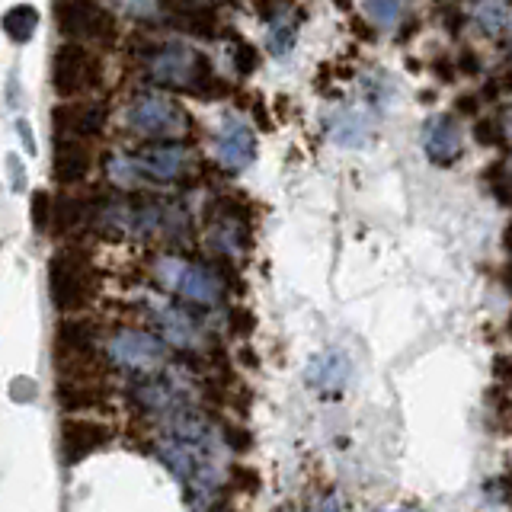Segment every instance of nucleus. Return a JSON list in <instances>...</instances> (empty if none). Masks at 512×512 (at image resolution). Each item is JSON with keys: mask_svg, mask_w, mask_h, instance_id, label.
Returning <instances> with one entry per match:
<instances>
[{"mask_svg": "<svg viewBox=\"0 0 512 512\" xmlns=\"http://www.w3.org/2000/svg\"><path fill=\"white\" fill-rule=\"evenodd\" d=\"M157 455L196 496H208L221 487L224 468L218 461L215 429L205 416L192 410L176 413L164 436L157 439Z\"/></svg>", "mask_w": 512, "mask_h": 512, "instance_id": "obj_1", "label": "nucleus"}, {"mask_svg": "<svg viewBox=\"0 0 512 512\" xmlns=\"http://www.w3.org/2000/svg\"><path fill=\"white\" fill-rule=\"evenodd\" d=\"M90 205L77 196H55V221H52V231L55 234H71L77 231L80 224L87 221Z\"/></svg>", "mask_w": 512, "mask_h": 512, "instance_id": "obj_22", "label": "nucleus"}, {"mask_svg": "<svg viewBox=\"0 0 512 512\" xmlns=\"http://www.w3.org/2000/svg\"><path fill=\"white\" fill-rule=\"evenodd\" d=\"M109 442V426L93 423V420H64L61 423V458L64 464H77L87 455H93L96 448H103Z\"/></svg>", "mask_w": 512, "mask_h": 512, "instance_id": "obj_12", "label": "nucleus"}, {"mask_svg": "<svg viewBox=\"0 0 512 512\" xmlns=\"http://www.w3.org/2000/svg\"><path fill=\"white\" fill-rule=\"evenodd\" d=\"M509 42H512V26H509Z\"/></svg>", "mask_w": 512, "mask_h": 512, "instance_id": "obj_44", "label": "nucleus"}, {"mask_svg": "<svg viewBox=\"0 0 512 512\" xmlns=\"http://www.w3.org/2000/svg\"><path fill=\"white\" fill-rule=\"evenodd\" d=\"M125 125L148 138H176L186 132L189 116L167 93L141 90L132 96V103L125 106Z\"/></svg>", "mask_w": 512, "mask_h": 512, "instance_id": "obj_3", "label": "nucleus"}, {"mask_svg": "<svg viewBox=\"0 0 512 512\" xmlns=\"http://www.w3.org/2000/svg\"><path fill=\"white\" fill-rule=\"evenodd\" d=\"M234 71L240 74V77H247V74H253L256 71V64H260V55H256V48L253 45H247V42H237V48H234Z\"/></svg>", "mask_w": 512, "mask_h": 512, "instance_id": "obj_30", "label": "nucleus"}, {"mask_svg": "<svg viewBox=\"0 0 512 512\" xmlns=\"http://www.w3.org/2000/svg\"><path fill=\"white\" fill-rule=\"evenodd\" d=\"M484 180H487V186L496 199L512 205V176H509L506 164H493L490 170H484Z\"/></svg>", "mask_w": 512, "mask_h": 512, "instance_id": "obj_28", "label": "nucleus"}, {"mask_svg": "<svg viewBox=\"0 0 512 512\" xmlns=\"http://www.w3.org/2000/svg\"><path fill=\"white\" fill-rule=\"evenodd\" d=\"M327 135L330 141L343 144V148H362L372 138V119L362 109L333 106L327 109Z\"/></svg>", "mask_w": 512, "mask_h": 512, "instance_id": "obj_15", "label": "nucleus"}, {"mask_svg": "<svg viewBox=\"0 0 512 512\" xmlns=\"http://www.w3.org/2000/svg\"><path fill=\"white\" fill-rule=\"evenodd\" d=\"M506 327H509V333H512V314H509V324H506Z\"/></svg>", "mask_w": 512, "mask_h": 512, "instance_id": "obj_43", "label": "nucleus"}, {"mask_svg": "<svg viewBox=\"0 0 512 512\" xmlns=\"http://www.w3.org/2000/svg\"><path fill=\"white\" fill-rule=\"evenodd\" d=\"M176 16L183 20L186 29L199 32V36H215V10L208 7H176Z\"/></svg>", "mask_w": 512, "mask_h": 512, "instance_id": "obj_25", "label": "nucleus"}, {"mask_svg": "<svg viewBox=\"0 0 512 512\" xmlns=\"http://www.w3.org/2000/svg\"><path fill=\"white\" fill-rule=\"evenodd\" d=\"M378 512H416V509H378Z\"/></svg>", "mask_w": 512, "mask_h": 512, "instance_id": "obj_41", "label": "nucleus"}, {"mask_svg": "<svg viewBox=\"0 0 512 512\" xmlns=\"http://www.w3.org/2000/svg\"><path fill=\"white\" fill-rule=\"evenodd\" d=\"M186 394H189V388L176 384L173 378H154V381H144L135 388L138 407L148 413H180V410H186L183 407Z\"/></svg>", "mask_w": 512, "mask_h": 512, "instance_id": "obj_17", "label": "nucleus"}, {"mask_svg": "<svg viewBox=\"0 0 512 512\" xmlns=\"http://www.w3.org/2000/svg\"><path fill=\"white\" fill-rule=\"evenodd\" d=\"M295 39H298V20L288 7H279L276 20H269V29H266V48L276 58H285L295 48Z\"/></svg>", "mask_w": 512, "mask_h": 512, "instance_id": "obj_20", "label": "nucleus"}, {"mask_svg": "<svg viewBox=\"0 0 512 512\" xmlns=\"http://www.w3.org/2000/svg\"><path fill=\"white\" fill-rule=\"evenodd\" d=\"M228 445L234 448V452H247L250 448V439L244 429H228Z\"/></svg>", "mask_w": 512, "mask_h": 512, "instance_id": "obj_36", "label": "nucleus"}, {"mask_svg": "<svg viewBox=\"0 0 512 512\" xmlns=\"http://www.w3.org/2000/svg\"><path fill=\"white\" fill-rule=\"evenodd\" d=\"M148 317L164 343H170L176 349L202 346V330L196 320H192V314H186L183 308H173V304H164V301H151Z\"/></svg>", "mask_w": 512, "mask_h": 512, "instance_id": "obj_10", "label": "nucleus"}, {"mask_svg": "<svg viewBox=\"0 0 512 512\" xmlns=\"http://www.w3.org/2000/svg\"><path fill=\"white\" fill-rule=\"evenodd\" d=\"M138 164L144 170V176H151L157 183H170L176 176H183L189 167V154L180 144H170V141H160L151 144V148L138 151Z\"/></svg>", "mask_w": 512, "mask_h": 512, "instance_id": "obj_14", "label": "nucleus"}, {"mask_svg": "<svg viewBox=\"0 0 512 512\" xmlns=\"http://www.w3.org/2000/svg\"><path fill=\"white\" fill-rule=\"evenodd\" d=\"M106 356H109L112 365L122 368V372L151 375V372H160V368H164L167 346L154 333H144V330H119V333L109 336Z\"/></svg>", "mask_w": 512, "mask_h": 512, "instance_id": "obj_5", "label": "nucleus"}, {"mask_svg": "<svg viewBox=\"0 0 512 512\" xmlns=\"http://www.w3.org/2000/svg\"><path fill=\"white\" fill-rule=\"evenodd\" d=\"M231 477L234 480H240V487L244 490H260V477H256V471H250V468H231Z\"/></svg>", "mask_w": 512, "mask_h": 512, "instance_id": "obj_34", "label": "nucleus"}, {"mask_svg": "<svg viewBox=\"0 0 512 512\" xmlns=\"http://www.w3.org/2000/svg\"><path fill=\"white\" fill-rule=\"evenodd\" d=\"M474 138H477L480 144H487V148H496V144L503 141V128L496 125V122H490V119H480V122L474 125Z\"/></svg>", "mask_w": 512, "mask_h": 512, "instance_id": "obj_31", "label": "nucleus"}, {"mask_svg": "<svg viewBox=\"0 0 512 512\" xmlns=\"http://www.w3.org/2000/svg\"><path fill=\"white\" fill-rule=\"evenodd\" d=\"M7 173H10V189L20 196V192H26V167H23V160L20 154H7Z\"/></svg>", "mask_w": 512, "mask_h": 512, "instance_id": "obj_32", "label": "nucleus"}, {"mask_svg": "<svg viewBox=\"0 0 512 512\" xmlns=\"http://www.w3.org/2000/svg\"><path fill=\"white\" fill-rule=\"evenodd\" d=\"M58 29L71 39H109L112 36V16L100 4H87V0H71V4H58Z\"/></svg>", "mask_w": 512, "mask_h": 512, "instance_id": "obj_9", "label": "nucleus"}, {"mask_svg": "<svg viewBox=\"0 0 512 512\" xmlns=\"http://www.w3.org/2000/svg\"><path fill=\"white\" fill-rule=\"evenodd\" d=\"M52 173L61 186H74L90 173V151L77 138H58L52 154Z\"/></svg>", "mask_w": 512, "mask_h": 512, "instance_id": "obj_18", "label": "nucleus"}, {"mask_svg": "<svg viewBox=\"0 0 512 512\" xmlns=\"http://www.w3.org/2000/svg\"><path fill=\"white\" fill-rule=\"evenodd\" d=\"M106 176L116 186L122 189H135L144 180V170L138 164V157H128V154H112L106 160Z\"/></svg>", "mask_w": 512, "mask_h": 512, "instance_id": "obj_23", "label": "nucleus"}, {"mask_svg": "<svg viewBox=\"0 0 512 512\" xmlns=\"http://www.w3.org/2000/svg\"><path fill=\"white\" fill-rule=\"evenodd\" d=\"M100 84V58L87 52L84 45L77 42H64L55 48L52 55V87L61 100H71V96L84 93L90 87Z\"/></svg>", "mask_w": 512, "mask_h": 512, "instance_id": "obj_7", "label": "nucleus"}, {"mask_svg": "<svg viewBox=\"0 0 512 512\" xmlns=\"http://www.w3.org/2000/svg\"><path fill=\"white\" fill-rule=\"evenodd\" d=\"M16 132H20V138H23V144H26V154L32 157L39 148H36V135H32V125L26 122V119H16Z\"/></svg>", "mask_w": 512, "mask_h": 512, "instance_id": "obj_35", "label": "nucleus"}, {"mask_svg": "<svg viewBox=\"0 0 512 512\" xmlns=\"http://www.w3.org/2000/svg\"><path fill=\"white\" fill-rule=\"evenodd\" d=\"M368 16L375 20V26H381V29H394L397 26V20H400V4H391V0H384V4H365L362 7Z\"/></svg>", "mask_w": 512, "mask_h": 512, "instance_id": "obj_29", "label": "nucleus"}, {"mask_svg": "<svg viewBox=\"0 0 512 512\" xmlns=\"http://www.w3.org/2000/svg\"><path fill=\"white\" fill-rule=\"evenodd\" d=\"M55 343H58L61 359H90L96 336H93V327L87 324V320H61Z\"/></svg>", "mask_w": 512, "mask_h": 512, "instance_id": "obj_19", "label": "nucleus"}, {"mask_svg": "<svg viewBox=\"0 0 512 512\" xmlns=\"http://www.w3.org/2000/svg\"><path fill=\"white\" fill-rule=\"evenodd\" d=\"M212 151H215V160L228 173H240L244 167H250L256 157V135L250 122H244L240 116H224L215 132Z\"/></svg>", "mask_w": 512, "mask_h": 512, "instance_id": "obj_8", "label": "nucleus"}, {"mask_svg": "<svg viewBox=\"0 0 512 512\" xmlns=\"http://www.w3.org/2000/svg\"><path fill=\"white\" fill-rule=\"evenodd\" d=\"M157 282L170 288L176 298L192 301V304H218L224 285L212 269H205L199 263H186L180 256H164L154 266Z\"/></svg>", "mask_w": 512, "mask_h": 512, "instance_id": "obj_4", "label": "nucleus"}, {"mask_svg": "<svg viewBox=\"0 0 512 512\" xmlns=\"http://www.w3.org/2000/svg\"><path fill=\"white\" fill-rule=\"evenodd\" d=\"M29 202H32L29 205L32 228H36V231L52 228V221H55V199H52V192H48V189H36Z\"/></svg>", "mask_w": 512, "mask_h": 512, "instance_id": "obj_26", "label": "nucleus"}, {"mask_svg": "<svg viewBox=\"0 0 512 512\" xmlns=\"http://www.w3.org/2000/svg\"><path fill=\"white\" fill-rule=\"evenodd\" d=\"M7 106H16V77H7Z\"/></svg>", "mask_w": 512, "mask_h": 512, "instance_id": "obj_39", "label": "nucleus"}, {"mask_svg": "<svg viewBox=\"0 0 512 512\" xmlns=\"http://www.w3.org/2000/svg\"><path fill=\"white\" fill-rule=\"evenodd\" d=\"M458 64H461V71H468V74H477V68H480L471 48H464V52H461V61H458Z\"/></svg>", "mask_w": 512, "mask_h": 512, "instance_id": "obj_37", "label": "nucleus"}, {"mask_svg": "<svg viewBox=\"0 0 512 512\" xmlns=\"http://www.w3.org/2000/svg\"><path fill=\"white\" fill-rule=\"evenodd\" d=\"M148 77L160 87H176V90H196L202 93L205 84L212 80L208 61L196 52L192 45L170 39L164 45H157L148 58Z\"/></svg>", "mask_w": 512, "mask_h": 512, "instance_id": "obj_2", "label": "nucleus"}, {"mask_svg": "<svg viewBox=\"0 0 512 512\" xmlns=\"http://www.w3.org/2000/svg\"><path fill=\"white\" fill-rule=\"evenodd\" d=\"M10 397L13 400H20V404H23V400H36L39 397V388H36V381H32V378H13L10 381Z\"/></svg>", "mask_w": 512, "mask_h": 512, "instance_id": "obj_33", "label": "nucleus"}, {"mask_svg": "<svg viewBox=\"0 0 512 512\" xmlns=\"http://www.w3.org/2000/svg\"><path fill=\"white\" fill-rule=\"evenodd\" d=\"M423 151L436 167H452L455 160L464 154L461 148V125L455 116L448 112H439L432 116L423 128Z\"/></svg>", "mask_w": 512, "mask_h": 512, "instance_id": "obj_11", "label": "nucleus"}, {"mask_svg": "<svg viewBox=\"0 0 512 512\" xmlns=\"http://www.w3.org/2000/svg\"><path fill=\"white\" fill-rule=\"evenodd\" d=\"M503 279H506V288H512V260H509V266H506V276H503Z\"/></svg>", "mask_w": 512, "mask_h": 512, "instance_id": "obj_40", "label": "nucleus"}, {"mask_svg": "<svg viewBox=\"0 0 512 512\" xmlns=\"http://www.w3.org/2000/svg\"><path fill=\"white\" fill-rule=\"evenodd\" d=\"M474 20H477L480 29L487 32V36H496V32H503L506 26H512V7L500 4V0H487V4L474 7Z\"/></svg>", "mask_w": 512, "mask_h": 512, "instance_id": "obj_24", "label": "nucleus"}, {"mask_svg": "<svg viewBox=\"0 0 512 512\" xmlns=\"http://www.w3.org/2000/svg\"><path fill=\"white\" fill-rule=\"evenodd\" d=\"M506 135L512 138V119H509V128H506Z\"/></svg>", "mask_w": 512, "mask_h": 512, "instance_id": "obj_42", "label": "nucleus"}, {"mask_svg": "<svg viewBox=\"0 0 512 512\" xmlns=\"http://www.w3.org/2000/svg\"><path fill=\"white\" fill-rule=\"evenodd\" d=\"M55 132L58 138L74 135H100V128L106 125V106L100 103H64L52 112Z\"/></svg>", "mask_w": 512, "mask_h": 512, "instance_id": "obj_16", "label": "nucleus"}, {"mask_svg": "<svg viewBox=\"0 0 512 512\" xmlns=\"http://www.w3.org/2000/svg\"><path fill=\"white\" fill-rule=\"evenodd\" d=\"M58 400H61V407L64 410H87L90 404H96V397L93 391H87V384H71V381H64L61 388H58Z\"/></svg>", "mask_w": 512, "mask_h": 512, "instance_id": "obj_27", "label": "nucleus"}, {"mask_svg": "<svg viewBox=\"0 0 512 512\" xmlns=\"http://www.w3.org/2000/svg\"><path fill=\"white\" fill-rule=\"evenodd\" d=\"M90 269L74 253H55L48 260V298L61 314H74L90 301Z\"/></svg>", "mask_w": 512, "mask_h": 512, "instance_id": "obj_6", "label": "nucleus"}, {"mask_svg": "<svg viewBox=\"0 0 512 512\" xmlns=\"http://www.w3.org/2000/svg\"><path fill=\"white\" fill-rule=\"evenodd\" d=\"M36 26H39V10L32 4H16L4 13V32L7 39L26 45L32 36H36Z\"/></svg>", "mask_w": 512, "mask_h": 512, "instance_id": "obj_21", "label": "nucleus"}, {"mask_svg": "<svg viewBox=\"0 0 512 512\" xmlns=\"http://www.w3.org/2000/svg\"><path fill=\"white\" fill-rule=\"evenodd\" d=\"M349 372H352V365L343 349H324L304 365V384L314 391H340Z\"/></svg>", "mask_w": 512, "mask_h": 512, "instance_id": "obj_13", "label": "nucleus"}, {"mask_svg": "<svg viewBox=\"0 0 512 512\" xmlns=\"http://www.w3.org/2000/svg\"><path fill=\"white\" fill-rule=\"evenodd\" d=\"M317 512H343V503H340V496H327V500L317 506Z\"/></svg>", "mask_w": 512, "mask_h": 512, "instance_id": "obj_38", "label": "nucleus"}]
</instances>
